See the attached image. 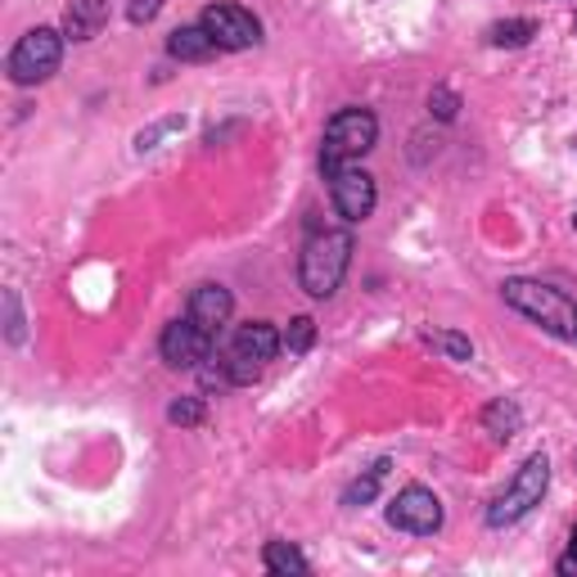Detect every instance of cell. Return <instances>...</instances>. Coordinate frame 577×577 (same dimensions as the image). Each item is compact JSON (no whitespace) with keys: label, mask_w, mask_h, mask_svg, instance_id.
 I'll return each instance as SVG.
<instances>
[{"label":"cell","mask_w":577,"mask_h":577,"mask_svg":"<svg viewBox=\"0 0 577 577\" xmlns=\"http://www.w3.org/2000/svg\"><path fill=\"white\" fill-rule=\"evenodd\" d=\"M379 140V118L371 109H338L321 140V172H338L356 159H366Z\"/></svg>","instance_id":"7a4b0ae2"},{"label":"cell","mask_w":577,"mask_h":577,"mask_svg":"<svg viewBox=\"0 0 577 577\" xmlns=\"http://www.w3.org/2000/svg\"><path fill=\"white\" fill-rule=\"evenodd\" d=\"M559 573H568V577H573V573H577V550H568V555H564V559H559Z\"/></svg>","instance_id":"d4e9b609"},{"label":"cell","mask_w":577,"mask_h":577,"mask_svg":"<svg viewBox=\"0 0 577 577\" xmlns=\"http://www.w3.org/2000/svg\"><path fill=\"white\" fill-rule=\"evenodd\" d=\"M352 266V235L347 231H312L298 257V280L312 298H334Z\"/></svg>","instance_id":"6da1fadb"},{"label":"cell","mask_w":577,"mask_h":577,"mask_svg":"<svg viewBox=\"0 0 577 577\" xmlns=\"http://www.w3.org/2000/svg\"><path fill=\"white\" fill-rule=\"evenodd\" d=\"M424 343H428L433 352H443L447 361H469V356H474V343H469L465 334H456V330H428Z\"/></svg>","instance_id":"ac0fdd59"},{"label":"cell","mask_w":577,"mask_h":577,"mask_svg":"<svg viewBox=\"0 0 577 577\" xmlns=\"http://www.w3.org/2000/svg\"><path fill=\"white\" fill-rule=\"evenodd\" d=\"M428 109H433V113H438L443 122H452V118H456V109H460V100H456V95H452L447 87H438V91H433V95H428Z\"/></svg>","instance_id":"7402d4cb"},{"label":"cell","mask_w":577,"mask_h":577,"mask_svg":"<svg viewBox=\"0 0 577 577\" xmlns=\"http://www.w3.org/2000/svg\"><path fill=\"white\" fill-rule=\"evenodd\" d=\"M109 23V0H72L63 10V37L68 41H91Z\"/></svg>","instance_id":"7c38bea8"},{"label":"cell","mask_w":577,"mask_h":577,"mask_svg":"<svg viewBox=\"0 0 577 577\" xmlns=\"http://www.w3.org/2000/svg\"><path fill=\"white\" fill-rule=\"evenodd\" d=\"M330 181V199H334V212L343 216V222H366V216L375 212L379 203V190H375V176L361 172V168H338L325 176Z\"/></svg>","instance_id":"52a82bcc"},{"label":"cell","mask_w":577,"mask_h":577,"mask_svg":"<svg viewBox=\"0 0 577 577\" xmlns=\"http://www.w3.org/2000/svg\"><path fill=\"white\" fill-rule=\"evenodd\" d=\"M573 338H577V325H573Z\"/></svg>","instance_id":"4316f807"},{"label":"cell","mask_w":577,"mask_h":577,"mask_svg":"<svg viewBox=\"0 0 577 577\" xmlns=\"http://www.w3.org/2000/svg\"><path fill=\"white\" fill-rule=\"evenodd\" d=\"M59 59H63V32L32 28L10 50V82L14 87H37V82H45V78L59 72Z\"/></svg>","instance_id":"8992f818"},{"label":"cell","mask_w":577,"mask_h":577,"mask_svg":"<svg viewBox=\"0 0 577 577\" xmlns=\"http://www.w3.org/2000/svg\"><path fill=\"white\" fill-rule=\"evenodd\" d=\"M199 23L207 28V37L222 50H249V45L262 41V23L244 6H207L199 14Z\"/></svg>","instance_id":"30bf717a"},{"label":"cell","mask_w":577,"mask_h":577,"mask_svg":"<svg viewBox=\"0 0 577 577\" xmlns=\"http://www.w3.org/2000/svg\"><path fill=\"white\" fill-rule=\"evenodd\" d=\"M533 37H537V23H533V19H510V23H492V28H487V41H492V45H510V50H515V45H528Z\"/></svg>","instance_id":"e0dca14e"},{"label":"cell","mask_w":577,"mask_h":577,"mask_svg":"<svg viewBox=\"0 0 577 577\" xmlns=\"http://www.w3.org/2000/svg\"><path fill=\"white\" fill-rule=\"evenodd\" d=\"M6 312H10V325H6L10 343H23V312H19V294H14V288L6 294Z\"/></svg>","instance_id":"cb8c5ba5"},{"label":"cell","mask_w":577,"mask_h":577,"mask_svg":"<svg viewBox=\"0 0 577 577\" xmlns=\"http://www.w3.org/2000/svg\"><path fill=\"white\" fill-rule=\"evenodd\" d=\"M284 347V338H280V330L275 325H266V321H253V325H244L235 338H231V347L222 352V366H226V375H231V384H253V379H262V371L275 361V352Z\"/></svg>","instance_id":"5b68a950"},{"label":"cell","mask_w":577,"mask_h":577,"mask_svg":"<svg viewBox=\"0 0 577 577\" xmlns=\"http://www.w3.org/2000/svg\"><path fill=\"white\" fill-rule=\"evenodd\" d=\"M159 10H163V0H131V6H126V19L140 28V23H154Z\"/></svg>","instance_id":"603a6c76"},{"label":"cell","mask_w":577,"mask_h":577,"mask_svg":"<svg viewBox=\"0 0 577 577\" xmlns=\"http://www.w3.org/2000/svg\"><path fill=\"white\" fill-rule=\"evenodd\" d=\"M203 415H207V406H203L199 397H176V402L168 406V419H172V424H185V428L203 424Z\"/></svg>","instance_id":"ffe728a7"},{"label":"cell","mask_w":577,"mask_h":577,"mask_svg":"<svg viewBox=\"0 0 577 577\" xmlns=\"http://www.w3.org/2000/svg\"><path fill=\"white\" fill-rule=\"evenodd\" d=\"M231 312H235V298H231L226 284H199L194 294H190V307H185V316H190L199 330H207V334L222 330V325L231 321Z\"/></svg>","instance_id":"8fae6325"},{"label":"cell","mask_w":577,"mask_h":577,"mask_svg":"<svg viewBox=\"0 0 577 577\" xmlns=\"http://www.w3.org/2000/svg\"><path fill=\"white\" fill-rule=\"evenodd\" d=\"M181 126H185V118H181V113H172V118H163V122H154V126L135 131V154H154L159 144H163L168 135H176Z\"/></svg>","instance_id":"d6986e66"},{"label":"cell","mask_w":577,"mask_h":577,"mask_svg":"<svg viewBox=\"0 0 577 577\" xmlns=\"http://www.w3.org/2000/svg\"><path fill=\"white\" fill-rule=\"evenodd\" d=\"M388 460H375L366 474H361V478H352L347 483V492H343V505H352V510H356V505H371L375 496H379V487H384V478H388Z\"/></svg>","instance_id":"2e32d148"},{"label":"cell","mask_w":577,"mask_h":577,"mask_svg":"<svg viewBox=\"0 0 577 577\" xmlns=\"http://www.w3.org/2000/svg\"><path fill=\"white\" fill-rule=\"evenodd\" d=\"M280 338H284V347H288V352H307V347H312V338H316V325H312L307 316H298V321H288V330H284Z\"/></svg>","instance_id":"44dd1931"},{"label":"cell","mask_w":577,"mask_h":577,"mask_svg":"<svg viewBox=\"0 0 577 577\" xmlns=\"http://www.w3.org/2000/svg\"><path fill=\"white\" fill-rule=\"evenodd\" d=\"M388 524L411 537H433L443 528V500L428 487H402L397 500L388 505Z\"/></svg>","instance_id":"ba28073f"},{"label":"cell","mask_w":577,"mask_h":577,"mask_svg":"<svg viewBox=\"0 0 577 577\" xmlns=\"http://www.w3.org/2000/svg\"><path fill=\"white\" fill-rule=\"evenodd\" d=\"M168 54L181 59V63H203V59H212V54H222V45L207 37L203 23H194V28H176V32L168 37Z\"/></svg>","instance_id":"4fadbf2b"},{"label":"cell","mask_w":577,"mask_h":577,"mask_svg":"<svg viewBox=\"0 0 577 577\" xmlns=\"http://www.w3.org/2000/svg\"><path fill=\"white\" fill-rule=\"evenodd\" d=\"M483 428L492 433V438H515V433L524 428V411L515 406V402H505V397H496L487 411H483Z\"/></svg>","instance_id":"9a60e30c"},{"label":"cell","mask_w":577,"mask_h":577,"mask_svg":"<svg viewBox=\"0 0 577 577\" xmlns=\"http://www.w3.org/2000/svg\"><path fill=\"white\" fill-rule=\"evenodd\" d=\"M573 550H577V528H573Z\"/></svg>","instance_id":"484cf974"},{"label":"cell","mask_w":577,"mask_h":577,"mask_svg":"<svg viewBox=\"0 0 577 577\" xmlns=\"http://www.w3.org/2000/svg\"><path fill=\"white\" fill-rule=\"evenodd\" d=\"M500 294H505V303H510L515 312H524L528 321L546 325V330L559 334V338H573L577 312H573V303L559 294V288H550V284H541V280H505Z\"/></svg>","instance_id":"3957f363"},{"label":"cell","mask_w":577,"mask_h":577,"mask_svg":"<svg viewBox=\"0 0 577 577\" xmlns=\"http://www.w3.org/2000/svg\"><path fill=\"white\" fill-rule=\"evenodd\" d=\"M212 338H216V334H207V330H199L190 316H181V321H172V325L163 330L159 352H163V361H168L172 371H199L203 361H212Z\"/></svg>","instance_id":"9c48e42d"},{"label":"cell","mask_w":577,"mask_h":577,"mask_svg":"<svg viewBox=\"0 0 577 577\" xmlns=\"http://www.w3.org/2000/svg\"><path fill=\"white\" fill-rule=\"evenodd\" d=\"M573 226H577V216H573Z\"/></svg>","instance_id":"83f0119b"},{"label":"cell","mask_w":577,"mask_h":577,"mask_svg":"<svg viewBox=\"0 0 577 577\" xmlns=\"http://www.w3.org/2000/svg\"><path fill=\"white\" fill-rule=\"evenodd\" d=\"M546 487H550V460L537 452V456H528V460L519 465L515 483L492 500L487 528H510V524H519L524 515H533L537 505H541V496H546Z\"/></svg>","instance_id":"277c9868"},{"label":"cell","mask_w":577,"mask_h":577,"mask_svg":"<svg viewBox=\"0 0 577 577\" xmlns=\"http://www.w3.org/2000/svg\"><path fill=\"white\" fill-rule=\"evenodd\" d=\"M262 564H266V573H280V577H288V573H312V564H307V555L298 550V546H288V541H266V550H262Z\"/></svg>","instance_id":"5bb4252c"}]
</instances>
